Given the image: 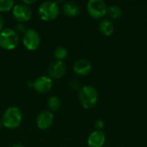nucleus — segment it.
<instances>
[{"mask_svg": "<svg viewBox=\"0 0 147 147\" xmlns=\"http://www.w3.org/2000/svg\"><path fill=\"white\" fill-rule=\"evenodd\" d=\"M22 121V113L17 107L8 108L2 117V124L9 129L18 127Z\"/></svg>", "mask_w": 147, "mask_h": 147, "instance_id": "obj_1", "label": "nucleus"}, {"mask_svg": "<svg viewBox=\"0 0 147 147\" xmlns=\"http://www.w3.org/2000/svg\"><path fill=\"white\" fill-rule=\"evenodd\" d=\"M79 101L84 109H92L98 101V92L96 89L90 85L81 87L78 92Z\"/></svg>", "mask_w": 147, "mask_h": 147, "instance_id": "obj_2", "label": "nucleus"}, {"mask_svg": "<svg viewBox=\"0 0 147 147\" xmlns=\"http://www.w3.org/2000/svg\"><path fill=\"white\" fill-rule=\"evenodd\" d=\"M59 12H60V8L58 3L53 1L43 2L38 9V13L40 17L45 22L53 21L58 17Z\"/></svg>", "mask_w": 147, "mask_h": 147, "instance_id": "obj_3", "label": "nucleus"}, {"mask_svg": "<svg viewBox=\"0 0 147 147\" xmlns=\"http://www.w3.org/2000/svg\"><path fill=\"white\" fill-rule=\"evenodd\" d=\"M19 44V36L12 28H3L0 32V47L5 50H13Z\"/></svg>", "mask_w": 147, "mask_h": 147, "instance_id": "obj_4", "label": "nucleus"}, {"mask_svg": "<svg viewBox=\"0 0 147 147\" xmlns=\"http://www.w3.org/2000/svg\"><path fill=\"white\" fill-rule=\"evenodd\" d=\"M108 7L103 0H90L87 3V11L95 19H100L107 14Z\"/></svg>", "mask_w": 147, "mask_h": 147, "instance_id": "obj_5", "label": "nucleus"}, {"mask_svg": "<svg viewBox=\"0 0 147 147\" xmlns=\"http://www.w3.org/2000/svg\"><path fill=\"white\" fill-rule=\"evenodd\" d=\"M22 43L28 50H36L40 44V36L35 29L28 28L23 34Z\"/></svg>", "mask_w": 147, "mask_h": 147, "instance_id": "obj_6", "label": "nucleus"}, {"mask_svg": "<svg viewBox=\"0 0 147 147\" xmlns=\"http://www.w3.org/2000/svg\"><path fill=\"white\" fill-rule=\"evenodd\" d=\"M12 15L14 18L19 22H25L31 19L32 10L28 5L25 3H16L12 9Z\"/></svg>", "mask_w": 147, "mask_h": 147, "instance_id": "obj_7", "label": "nucleus"}, {"mask_svg": "<svg viewBox=\"0 0 147 147\" xmlns=\"http://www.w3.org/2000/svg\"><path fill=\"white\" fill-rule=\"evenodd\" d=\"M66 71V65L63 61L54 60L51 62L48 65L47 71L52 78H62Z\"/></svg>", "mask_w": 147, "mask_h": 147, "instance_id": "obj_8", "label": "nucleus"}, {"mask_svg": "<svg viewBox=\"0 0 147 147\" xmlns=\"http://www.w3.org/2000/svg\"><path fill=\"white\" fill-rule=\"evenodd\" d=\"M54 120V115L51 111L44 110L40 112L36 118V125L41 130H46L49 128Z\"/></svg>", "mask_w": 147, "mask_h": 147, "instance_id": "obj_9", "label": "nucleus"}, {"mask_svg": "<svg viewBox=\"0 0 147 147\" xmlns=\"http://www.w3.org/2000/svg\"><path fill=\"white\" fill-rule=\"evenodd\" d=\"M34 89L38 93H47L53 87V80L50 77L40 76L34 83Z\"/></svg>", "mask_w": 147, "mask_h": 147, "instance_id": "obj_10", "label": "nucleus"}, {"mask_svg": "<svg viewBox=\"0 0 147 147\" xmlns=\"http://www.w3.org/2000/svg\"><path fill=\"white\" fill-rule=\"evenodd\" d=\"M91 63L85 59H78L73 65V71L79 76H85L89 74L91 71Z\"/></svg>", "mask_w": 147, "mask_h": 147, "instance_id": "obj_11", "label": "nucleus"}, {"mask_svg": "<svg viewBox=\"0 0 147 147\" xmlns=\"http://www.w3.org/2000/svg\"><path fill=\"white\" fill-rule=\"evenodd\" d=\"M105 141L106 137L102 131H94L90 134L87 140L88 146L90 147H102Z\"/></svg>", "mask_w": 147, "mask_h": 147, "instance_id": "obj_12", "label": "nucleus"}, {"mask_svg": "<svg viewBox=\"0 0 147 147\" xmlns=\"http://www.w3.org/2000/svg\"><path fill=\"white\" fill-rule=\"evenodd\" d=\"M62 10L63 13L67 16H77L80 12V6L76 2L69 1L64 3Z\"/></svg>", "mask_w": 147, "mask_h": 147, "instance_id": "obj_13", "label": "nucleus"}, {"mask_svg": "<svg viewBox=\"0 0 147 147\" xmlns=\"http://www.w3.org/2000/svg\"><path fill=\"white\" fill-rule=\"evenodd\" d=\"M99 30L103 35L109 36L113 34V32L115 30V25L110 19L106 18V19H103L100 22Z\"/></svg>", "mask_w": 147, "mask_h": 147, "instance_id": "obj_14", "label": "nucleus"}, {"mask_svg": "<svg viewBox=\"0 0 147 147\" xmlns=\"http://www.w3.org/2000/svg\"><path fill=\"white\" fill-rule=\"evenodd\" d=\"M62 105L61 100L59 96H50L47 100V106L50 110L52 111H58Z\"/></svg>", "mask_w": 147, "mask_h": 147, "instance_id": "obj_15", "label": "nucleus"}, {"mask_svg": "<svg viewBox=\"0 0 147 147\" xmlns=\"http://www.w3.org/2000/svg\"><path fill=\"white\" fill-rule=\"evenodd\" d=\"M107 14L111 19H118L122 16V9L118 5H111L108 7Z\"/></svg>", "mask_w": 147, "mask_h": 147, "instance_id": "obj_16", "label": "nucleus"}, {"mask_svg": "<svg viewBox=\"0 0 147 147\" xmlns=\"http://www.w3.org/2000/svg\"><path fill=\"white\" fill-rule=\"evenodd\" d=\"M68 55V51L65 47H58L54 52H53V56L55 57L56 60H60L63 61Z\"/></svg>", "mask_w": 147, "mask_h": 147, "instance_id": "obj_17", "label": "nucleus"}, {"mask_svg": "<svg viewBox=\"0 0 147 147\" xmlns=\"http://www.w3.org/2000/svg\"><path fill=\"white\" fill-rule=\"evenodd\" d=\"M15 3L13 0H0V11L5 12L13 9Z\"/></svg>", "mask_w": 147, "mask_h": 147, "instance_id": "obj_18", "label": "nucleus"}, {"mask_svg": "<svg viewBox=\"0 0 147 147\" xmlns=\"http://www.w3.org/2000/svg\"><path fill=\"white\" fill-rule=\"evenodd\" d=\"M69 86H70L71 89H72V90H79L81 89L79 82H78V80H76V79L71 80V81L69 83Z\"/></svg>", "mask_w": 147, "mask_h": 147, "instance_id": "obj_19", "label": "nucleus"}, {"mask_svg": "<svg viewBox=\"0 0 147 147\" xmlns=\"http://www.w3.org/2000/svg\"><path fill=\"white\" fill-rule=\"evenodd\" d=\"M95 128L96 129V131H102V129L104 127V123L101 120H98L95 122Z\"/></svg>", "mask_w": 147, "mask_h": 147, "instance_id": "obj_20", "label": "nucleus"}, {"mask_svg": "<svg viewBox=\"0 0 147 147\" xmlns=\"http://www.w3.org/2000/svg\"><path fill=\"white\" fill-rule=\"evenodd\" d=\"M3 25H4V21H3V16L0 14V32L3 30Z\"/></svg>", "mask_w": 147, "mask_h": 147, "instance_id": "obj_21", "label": "nucleus"}, {"mask_svg": "<svg viewBox=\"0 0 147 147\" xmlns=\"http://www.w3.org/2000/svg\"><path fill=\"white\" fill-rule=\"evenodd\" d=\"M11 147H24L22 146V145H19V144H16V145H14V146H12Z\"/></svg>", "mask_w": 147, "mask_h": 147, "instance_id": "obj_22", "label": "nucleus"}, {"mask_svg": "<svg viewBox=\"0 0 147 147\" xmlns=\"http://www.w3.org/2000/svg\"><path fill=\"white\" fill-rule=\"evenodd\" d=\"M2 125H3V124H2V120H0V127H2Z\"/></svg>", "mask_w": 147, "mask_h": 147, "instance_id": "obj_23", "label": "nucleus"}]
</instances>
